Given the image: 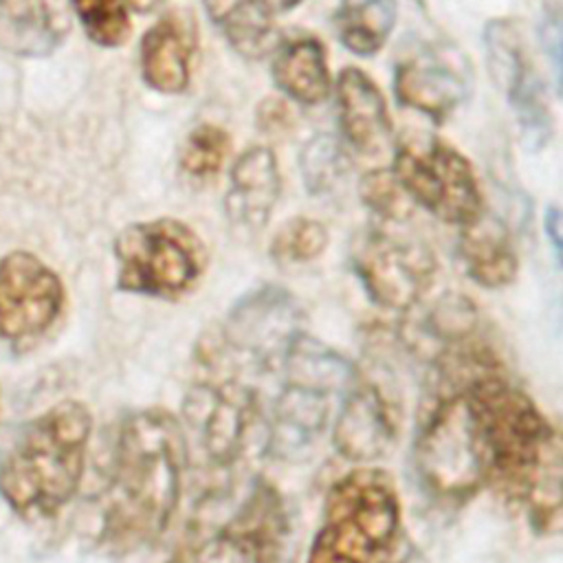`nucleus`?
<instances>
[{"label": "nucleus", "mask_w": 563, "mask_h": 563, "mask_svg": "<svg viewBox=\"0 0 563 563\" xmlns=\"http://www.w3.org/2000/svg\"><path fill=\"white\" fill-rule=\"evenodd\" d=\"M433 367L460 380L484 488L521 508L539 534L561 530V433L486 345L440 354Z\"/></svg>", "instance_id": "f257e3e1"}, {"label": "nucleus", "mask_w": 563, "mask_h": 563, "mask_svg": "<svg viewBox=\"0 0 563 563\" xmlns=\"http://www.w3.org/2000/svg\"><path fill=\"white\" fill-rule=\"evenodd\" d=\"M189 449L180 420L147 407L119 429L103 490L99 541L128 554L161 539L176 517Z\"/></svg>", "instance_id": "f03ea898"}, {"label": "nucleus", "mask_w": 563, "mask_h": 563, "mask_svg": "<svg viewBox=\"0 0 563 563\" xmlns=\"http://www.w3.org/2000/svg\"><path fill=\"white\" fill-rule=\"evenodd\" d=\"M92 413L62 400L35 416L0 460V495L26 521L55 517L79 490Z\"/></svg>", "instance_id": "7ed1b4c3"}, {"label": "nucleus", "mask_w": 563, "mask_h": 563, "mask_svg": "<svg viewBox=\"0 0 563 563\" xmlns=\"http://www.w3.org/2000/svg\"><path fill=\"white\" fill-rule=\"evenodd\" d=\"M400 497L378 466H354L325 493L306 563H391L400 552Z\"/></svg>", "instance_id": "20e7f679"}, {"label": "nucleus", "mask_w": 563, "mask_h": 563, "mask_svg": "<svg viewBox=\"0 0 563 563\" xmlns=\"http://www.w3.org/2000/svg\"><path fill=\"white\" fill-rule=\"evenodd\" d=\"M196 361L198 374L183 400L185 440H196L209 466L231 468L244 457L257 429L266 433L268 444V429L260 422L262 405L255 387L202 341Z\"/></svg>", "instance_id": "39448f33"}, {"label": "nucleus", "mask_w": 563, "mask_h": 563, "mask_svg": "<svg viewBox=\"0 0 563 563\" xmlns=\"http://www.w3.org/2000/svg\"><path fill=\"white\" fill-rule=\"evenodd\" d=\"M413 462L424 488L442 501L462 504L484 488L460 380L440 369L420 400Z\"/></svg>", "instance_id": "423d86ee"}, {"label": "nucleus", "mask_w": 563, "mask_h": 563, "mask_svg": "<svg viewBox=\"0 0 563 563\" xmlns=\"http://www.w3.org/2000/svg\"><path fill=\"white\" fill-rule=\"evenodd\" d=\"M354 365L336 350L310 339L306 332L284 356V383L266 424L268 444L279 453H295L325 429L345 394Z\"/></svg>", "instance_id": "0eeeda50"}, {"label": "nucleus", "mask_w": 563, "mask_h": 563, "mask_svg": "<svg viewBox=\"0 0 563 563\" xmlns=\"http://www.w3.org/2000/svg\"><path fill=\"white\" fill-rule=\"evenodd\" d=\"M117 286L125 292L174 299L187 292L207 266L200 235L176 218L132 222L114 238Z\"/></svg>", "instance_id": "6e6552de"}, {"label": "nucleus", "mask_w": 563, "mask_h": 563, "mask_svg": "<svg viewBox=\"0 0 563 563\" xmlns=\"http://www.w3.org/2000/svg\"><path fill=\"white\" fill-rule=\"evenodd\" d=\"M391 174L411 202L446 224L462 227L484 209L471 163L433 134H405L396 145Z\"/></svg>", "instance_id": "1a4fd4ad"}, {"label": "nucleus", "mask_w": 563, "mask_h": 563, "mask_svg": "<svg viewBox=\"0 0 563 563\" xmlns=\"http://www.w3.org/2000/svg\"><path fill=\"white\" fill-rule=\"evenodd\" d=\"M303 321L299 301L286 288L266 284L246 292L229 310L211 341L231 367L251 365L264 372L282 367L286 352L303 334Z\"/></svg>", "instance_id": "9d476101"}, {"label": "nucleus", "mask_w": 563, "mask_h": 563, "mask_svg": "<svg viewBox=\"0 0 563 563\" xmlns=\"http://www.w3.org/2000/svg\"><path fill=\"white\" fill-rule=\"evenodd\" d=\"M402 400L391 380L354 369L332 422V444L350 462L367 466L394 451L402 427Z\"/></svg>", "instance_id": "9b49d317"}, {"label": "nucleus", "mask_w": 563, "mask_h": 563, "mask_svg": "<svg viewBox=\"0 0 563 563\" xmlns=\"http://www.w3.org/2000/svg\"><path fill=\"white\" fill-rule=\"evenodd\" d=\"M488 73L517 114L523 145L541 150L552 134L545 84L534 64L526 33L517 20L499 18L484 29Z\"/></svg>", "instance_id": "f8f14e48"}, {"label": "nucleus", "mask_w": 563, "mask_h": 563, "mask_svg": "<svg viewBox=\"0 0 563 563\" xmlns=\"http://www.w3.org/2000/svg\"><path fill=\"white\" fill-rule=\"evenodd\" d=\"M288 532L282 493L257 479L229 519L196 548L191 563H282Z\"/></svg>", "instance_id": "ddd939ff"}, {"label": "nucleus", "mask_w": 563, "mask_h": 563, "mask_svg": "<svg viewBox=\"0 0 563 563\" xmlns=\"http://www.w3.org/2000/svg\"><path fill=\"white\" fill-rule=\"evenodd\" d=\"M354 271L376 306L411 310L431 288L438 262L433 251L416 238L372 231L354 253Z\"/></svg>", "instance_id": "4468645a"}, {"label": "nucleus", "mask_w": 563, "mask_h": 563, "mask_svg": "<svg viewBox=\"0 0 563 563\" xmlns=\"http://www.w3.org/2000/svg\"><path fill=\"white\" fill-rule=\"evenodd\" d=\"M64 308V284L57 273L29 251L0 260V339L29 347L40 341Z\"/></svg>", "instance_id": "2eb2a0df"}, {"label": "nucleus", "mask_w": 563, "mask_h": 563, "mask_svg": "<svg viewBox=\"0 0 563 563\" xmlns=\"http://www.w3.org/2000/svg\"><path fill=\"white\" fill-rule=\"evenodd\" d=\"M282 191L277 158L268 147L255 145L238 156L224 194L227 220L244 231L257 233L266 227Z\"/></svg>", "instance_id": "dca6fc26"}, {"label": "nucleus", "mask_w": 563, "mask_h": 563, "mask_svg": "<svg viewBox=\"0 0 563 563\" xmlns=\"http://www.w3.org/2000/svg\"><path fill=\"white\" fill-rule=\"evenodd\" d=\"M196 20L187 11H169L141 40V75L156 92L176 95L189 86L196 48Z\"/></svg>", "instance_id": "f3484780"}, {"label": "nucleus", "mask_w": 563, "mask_h": 563, "mask_svg": "<svg viewBox=\"0 0 563 563\" xmlns=\"http://www.w3.org/2000/svg\"><path fill=\"white\" fill-rule=\"evenodd\" d=\"M394 92L402 106L444 121L468 95V79L435 51H424L396 66Z\"/></svg>", "instance_id": "a211bd4d"}, {"label": "nucleus", "mask_w": 563, "mask_h": 563, "mask_svg": "<svg viewBox=\"0 0 563 563\" xmlns=\"http://www.w3.org/2000/svg\"><path fill=\"white\" fill-rule=\"evenodd\" d=\"M339 128L347 143L363 154H378L391 134L387 101L361 68H343L334 84Z\"/></svg>", "instance_id": "6ab92c4d"}, {"label": "nucleus", "mask_w": 563, "mask_h": 563, "mask_svg": "<svg viewBox=\"0 0 563 563\" xmlns=\"http://www.w3.org/2000/svg\"><path fill=\"white\" fill-rule=\"evenodd\" d=\"M460 262L466 275L484 288H504L517 275V253L504 220L490 211H479L462 224L457 242Z\"/></svg>", "instance_id": "aec40b11"}, {"label": "nucleus", "mask_w": 563, "mask_h": 563, "mask_svg": "<svg viewBox=\"0 0 563 563\" xmlns=\"http://www.w3.org/2000/svg\"><path fill=\"white\" fill-rule=\"evenodd\" d=\"M68 31L59 0H0V46L24 57H44Z\"/></svg>", "instance_id": "412c9836"}, {"label": "nucleus", "mask_w": 563, "mask_h": 563, "mask_svg": "<svg viewBox=\"0 0 563 563\" xmlns=\"http://www.w3.org/2000/svg\"><path fill=\"white\" fill-rule=\"evenodd\" d=\"M271 75L286 97L306 106L323 101L330 92L325 51L314 37H297L284 44L273 59Z\"/></svg>", "instance_id": "4be33fe9"}, {"label": "nucleus", "mask_w": 563, "mask_h": 563, "mask_svg": "<svg viewBox=\"0 0 563 563\" xmlns=\"http://www.w3.org/2000/svg\"><path fill=\"white\" fill-rule=\"evenodd\" d=\"M211 22L244 57L260 59L275 48L277 31L266 0H202Z\"/></svg>", "instance_id": "5701e85b"}, {"label": "nucleus", "mask_w": 563, "mask_h": 563, "mask_svg": "<svg viewBox=\"0 0 563 563\" xmlns=\"http://www.w3.org/2000/svg\"><path fill=\"white\" fill-rule=\"evenodd\" d=\"M396 15V0H343L334 13L336 37L354 55L369 57L387 42Z\"/></svg>", "instance_id": "b1692460"}, {"label": "nucleus", "mask_w": 563, "mask_h": 563, "mask_svg": "<svg viewBox=\"0 0 563 563\" xmlns=\"http://www.w3.org/2000/svg\"><path fill=\"white\" fill-rule=\"evenodd\" d=\"M86 35L106 48L123 44L130 35L125 0H68Z\"/></svg>", "instance_id": "393cba45"}, {"label": "nucleus", "mask_w": 563, "mask_h": 563, "mask_svg": "<svg viewBox=\"0 0 563 563\" xmlns=\"http://www.w3.org/2000/svg\"><path fill=\"white\" fill-rule=\"evenodd\" d=\"M325 246L328 229L319 220L297 216L277 229L271 242V257L279 264H303L317 260Z\"/></svg>", "instance_id": "a878e982"}, {"label": "nucleus", "mask_w": 563, "mask_h": 563, "mask_svg": "<svg viewBox=\"0 0 563 563\" xmlns=\"http://www.w3.org/2000/svg\"><path fill=\"white\" fill-rule=\"evenodd\" d=\"M229 147L231 139L222 128L213 123H200L187 134L180 147V169L191 178H209L222 167Z\"/></svg>", "instance_id": "bb28decb"}, {"label": "nucleus", "mask_w": 563, "mask_h": 563, "mask_svg": "<svg viewBox=\"0 0 563 563\" xmlns=\"http://www.w3.org/2000/svg\"><path fill=\"white\" fill-rule=\"evenodd\" d=\"M361 200L385 222H400L409 213V198L400 189L391 169H372L358 183Z\"/></svg>", "instance_id": "cd10ccee"}, {"label": "nucleus", "mask_w": 563, "mask_h": 563, "mask_svg": "<svg viewBox=\"0 0 563 563\" xmlns=\"http://www.w3.org/2000/svg\"><path fill=\"white\" fill-rule=\"evenodd\" d=\"M301 174L303 183L312 194H321L334 185L341 174V152L339 145L328 136H314L301 152Z\"/></svg>", "instance_id": "c85d7f7f"}, {"label": "nucleus", "mask_w": 563, "mask_h": 563, "mask_svg": "<svg viewBox=\"0 0 563 563\" xmlns=\"http://www.w3.org/2000/svg\"><path fill=\"white\" fill-rule=\"evenodd\" d=\"M539 33H541L543 51L550 57L556 90H559V81H561V15H559L556 4L543 7V20H541V31Z\"/></svg>", "instance_id": "c756f323"}, {"label": "nucleus", "mask_w": 563, "mask_h": 563, "mask_svg": "<svg viewBox=\"0 0 563 563\" xmlns=\"http://www.w3.org/2000/svg\"><path fill=\"white\" fill-rule=\"evenodd\" d=\"M257 125L268 134H279L290 128V112L277 99H266L257 108Z\"/></svg>", "instance_id": "7c9ffc66"}, {"label": "nucleus", "mask_w": 563, "mask_h": 563, "mask_svg": "<svg viewBox=\"0 0 563 563\" xmlns=\"http://www.w3.org/2000/svg\"><path fill=\"white\" fill-rule=\"evenodd\" d=\"M543 227H545V235L550 238V242L554 246V253L559 257V253H561V213H559V209L554 205L548 207Z\"/></svg>", "instance_id": "2f4dec72"}, {"label": "nucleus", "mask_w": 563, "mask_h": 563, "mask_svg": "<svg viewBox=\"0 0 563 563\" xmlns=\"http://www.w3.org/2000/svg\"><path fill=\"white\" fill-rule=\"evenodd\" d=\"M128 2H130V7H132L134 11H139V13H150V11L158 9L165 0H128Z\"/></svg>", "instance_id": "473e14b6"}, {"label": "nucleus", "mask_w": 563, "mask_h": 563, "mask_svg": "<svg viewBox=\"0 0 563 563\" xmlns=\"http://www.w3.org/2000/svg\"><path fill=\"white\" fill-rule=\"evenodd\" d=\"M391 563H424V559L416 550H409V552H398V556Z\"/></svg>", "instance_id": "72a5a7b5"}, {"label": "nucleus", "mask_w": 563, "mask_h": 563, "mask_svg": "<svg viewBox=\"0 0 563 563\" xmlns=\"http://www.w3.org/2000/svg\"><path fill=\"white\" fill-rule=\"evenodd\" d=\"M301 0H266V4L273 9V13L275 11H288V9H292L295 4H299Z\"/></svg>", "instance_id": "f704fd0d"}]
</instances>
